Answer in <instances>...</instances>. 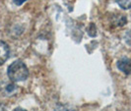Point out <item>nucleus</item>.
<instances>
[{"label": "nucleus", "mask_w": 131, "mask_h": 111, "mask_svg": "<svg viewBox=\"0 0 131 111\" xmlns=\"http://www.w3.org/2000/svg\"><path fill=\"white\" fill-rule=\"evenodd\" d=\"M7 75L12 82H23L29 77V70L23 61H15L7 69Z\"/></svg>", "instance_id": "obj_1"}, {"label": "nucleus", "mask_w": 131, "mask_h": 111, "mask_svg": "<svg viewBox=\"0 0 131 111\" xmlns=\"http://www.w3.org/2000/svg\"><path fill=\"white\" fill-rule=\"evenodd\" d=\"M9 54H10V49L8 44L6 42L0 40V65L6 62L7 59L9 58Z\"/></svg>", "instance_id": "obj_2"}, {"label": "nucleus", "mask_w": 131, "mask_h": 111, "mask_svg": "<svg viewBox=\"0 0 131 111\" xmlns=\"http://www.w3.org/2000/svg\"><path fill=\"white\" fill-rule=\"evenodd\" d=\"M117 68L122 73H124L125 75H129L131 73V61L127 58H122L118 60Z\"/></svg>", "instance_id": "obj_3"}, {"label": "nucleus", "mask_w": 131, "mask_h": 111, "mask_svg": "<svg viewBox=\"0 0 131 111\" xmlns=\"http://www.w3.org/2000/svg\"><path fill=\"white\" fill-rule=\"evenodd\" d=\"M117 4L122 9H130L131 8V0H116Z\"/></svg>", "instance_id": "obj_4"}, {"label": "nucleus", "mask_w": 131, "mask_h": 111, "mask_svg": "<svg viewBox=\"0 0 131 111\" xmlns=\"http://www.w3.org/2000/svg\"><path fill=\"white\" fill-rule=\"evenodd\" d=\"M54 111H76L72 106L68 104H58L55 107Z\"/></svg>", "instance_id": "obj_5"}, {"label": "nucleus", "mask_w": 131, "mask_h": 111, "mask_svg": "<svg viewBox=\"0 0 131 111\" xmlns=\"http://www.w3.org/2000/svg\"><path fill=\"white\" fill-rule=\"evenodd\" d=\"M125 41H126L129 45H131V31L127 32V33L125 34Z\"/></svg>", "instance_id": "obj_6"}, {"label": "nucleus", "mask_w": 131, "mask_h": 111, "mask_svg": "<svg viewBox=\"0 0 131 111\" xmlns=\"http://www.w3.org/2000/svg\"><path fill=\"white\" fill-rule=\"evenodd\" d=\"M14 3L16 4V5H18V6H20V5H22L24 2H26L27 0H13Z\"/></svg>", "instance_id": "obj_7"}, {"label": "nucleus", "mask_w": 131, "mask_h": 111, "mask_svg": "<svg viewBox=\"0 0 131 111\" xmlns=\"http://www.w3.org/2000/svg\"><path fill=\"white\" fill-rule=\"evenodd\" d=\"M0 111H7L6 107H5L4 105L0 104Z\"/></svg>", "instance_id": "obj_8"}, {"label": "nucleus", "mask_w": 131, "mask_h": 111, "mask_svg": "<svg viewBox=\"0 0 131 111\" xmlns=\"http://www.w3.org/2000/svg\"><path fill=\"white\" fill-rule=\"evenodd\" d=\"M13 111H27V110H25V109H23V108H15Z\"/></svg>", "instance_id": "obj_9"}]
</instances>
